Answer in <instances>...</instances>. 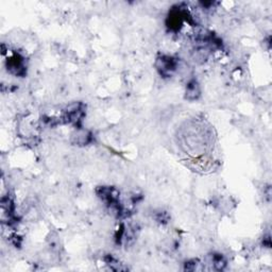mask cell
<instances>
[{
	"mask_svg": "<svg viewBox=\"0 0 272 272\" xmlns=\"http://www.w3.org/2000/svg\"><path fill=\"white\" fill-rule=\"evenodd\" d=\"M157 68L163 77H170L177 70L178 61L169 55H162L157 60Z\"/></svg>",
	"mask_w": 272,
	"mask_h": 272,
	"instance_id": "6da1fadb",
	"label": "cell"
},
{
	"mask_svg": "<svg viewBox=\"0 0 272 272\" xmlns=\"http://www.w3.org/2000/svg\"><path fill=\"white\" fill-rule=\"evenodd\" d=\"M84 116V105L83 103H74L70 107L67 108L64 114L63 119L69 124H73L75 126H79L82 118Z\"/></svg>",
	"mask_w": 272,
	"mask_h": 272,
	"instance_id": "7a4b0ae2",
	"label": "cell"
},
{
	"mask_svg": "<svg viewBox=\"0 0 272 272\" xmlns=\"http://www.w3.org/2000/svg\"><path fill=\"white\" fill-rule=\"evenodd\" d=\"M6 66L12 74L16 76H23L26 73L24 59L19 54H14L6 61Z\"/></svg>",
	"mask_w": 272,
	"mask_h": 272,
	"instance_id": "3957f363",
	"label": "cell"
},
{
	"mask_svg": "<svg viewBox=\"0 0 272 272\" xmlns=\"http://www.w3.org/2000/svg\"><path fill=\"white\" fill-rule=\"evenodd\" d=\"M200 96V87L196 80H190L186 86V98L189 100H195Z\"/></svg>",
	"mask_w": 272,
	"mask_h": 272,
	"instance_id": "277c9868",
	"label": "cell"
},
{
	"mask_svg": "<svg viewBox=\"0 0 272 272\" xmlns=\"http://www.w3.org/2000/svg\"><path fill=\"white\" fill-rule=\"evenodd\" d=\"M212 263H213V266L215 267V269H217V270H222L226 265L223 256L220 255V254L213 255L212 256Z\"/></svg>",
	"mask_w": 272,
	"mask_h": 272,
	"instance_id": "5b68a950",
	"label": "cell"
}]
</instances>
